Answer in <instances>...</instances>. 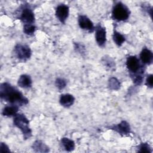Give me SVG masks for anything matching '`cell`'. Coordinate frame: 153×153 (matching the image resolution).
<instances>
[{"label": "cell", "instance_id": "obj_1", "mask_svg": "<svg viewBox=\"0 0 153 153\" xmlns=\"http://www.w3.org/2000/svg\"><path fill=\"white\" fill-rule=\"evenodd\" d=\"M1 99L12 105H25L29 102L28 99L16 88L8 82H4L0 86Z\"/></svg>", "mask_w": 153, "mask_h": 153}, {"label": "cell", "instance_id": "obj_2", "mask_svg": "<svg viewBox=\"0 0 153 153\" xmlns=\"http://www.w3.org/2000/svg\"><path fill=\"white\" fill-rule=\"evenodd\" d=\"M13 123L15 126L21 130L25 139H27L32 136V131L29 127V121L24 114H17L14 117Z\"/></svg>", "mask_w": 153, "mask_h": 153}, {"label": "cell", "instance_id": "obj_3", "mask_svg": "<svg viewBox=\"0 0 153 153\" xmlns=\"http://www.w3.org/2000/svg\"><path fill=\"white\" fill-rule=\"evenodd\" d=\"M128 8L121 2H118L114 6L112 11V18L117 21H125L130 16Z\"/></svg>", "mask_w": 153, "mask_h": 153}, {"label": "cell", "instance_id": "obj_4", "mask_svg": "<svg viewBox=\"0 0 153 153\" xmlns=\"http://www.w3.org/2000/svg\"><path fill=\"white\" fill-rule=\"evenodd\" d=\"M126 66L130 72V75L142 74L143 68L140 63L139 59L135 56H128L126 60Z\"/></svg>", "mask_w": 153, "mask_h": 153}, {"label": "cell", "instance_id": "obj_5", "mask_svg": "<svg viewBox=\"0 0 153 153\" xmlns=\"http://www.w3.org/2000/svg\"><path fill=\"white\" fill-rule=\"evenodd\" d=\"M14 53L19 59L26 61L30 57L32 51L29 46L18 44L14 47Z\"/></svg>", "mask_w": 153, "mask_h": 153}, {"label": "cell", "instance_id": "obj_6", "mask_svg": "<svg viewBox=\"0 0 153 153\" xmlns=\"http://www.w3.org/2000/svg\"><path fill=\"white\" fill-rule=\"evenodd\" d=\"M19 19L26 24H33L35 22V16L32 10L28 7H24L20 14Z\"/></svg>", "mask_w": 153, "mask_h": 153}, {"label": "cell", "instance_id": "obj_7", "mask_svg": "<svg viewBox=\"0 0 153 153\" xmlns=\"http://www.w3.org/2000/svg\"><path fill=\"white\" fill-rule=\"evenodd\" d=\"M95 38L97 44L100 47L105 45L106 42V32L105 27L102 26L100 25H97L95 28Z\"/></svg>", "mask_w": 153, "mask_h": 153}, {"label": "cell", "instance_id": "obj_8", "mask_svg": "<svg viewBox=\"0 0 153 153\" xmlns=\"http://www.w3.org/2000/svg\"><path fill=\"white\" fill-rule=\"evenodd\" d=\"M78 24L79 27L89 32H93L95 29L93 23L85 15H80L78 17Z\"/></svg>", "mask_w": 153, "mask_h": 153}, {"label": "cell", "instance_id": "obj_9", "mask_svg": "<svg viewBox=\"0 0 153 153\" xmlns=\"http://www.w3.org/2000/svg\"><path fill=\"white\" fill-rule=\"evenodd\" d=\"M69 13V7L65 4L58 5L56 10V16L58 20L62 23H65Z\"/></svg>", "mask_w": 153, "mask_h": 153}, {"label": "cell", "instance_id": "obj_10", "mask_svg": "<svg viewBox=\"0 0 153 153\" xmlns=\"http://www.w3.org/2000/svg\"><path fill=\"white\" fill-rule=\"evenodd\" d=\"M110 128L121 135H126L130 133L131 129L129 124L126 121H122L120 123L111 127Z\"/></svg>", "mask_w": 153, "mask_h": 153}, {"label": "cell", "instance_id": "obj_11", "mask_svg": "<svg viewBox=\"0 0 153 153\" xmlns=\"http://www.w3.org/2000/svg\"><path fill=\"white\" fill-rule=\"evenodd\" d=\"M140 59L143 64L151 65L153 61L152 52L147 48H143L140 54Z\"/></svg>", "mask_w": 153, "mask_h": 153}, {"label": "cell", "instance_id": "obj_12", "mask_svg": "<svg viewBox=\"0 0 153 153\" xmlns=\"http://www.w3.org/2000/svg\"><path fill=\"white\" fill-rule=\"evenodd\" d=\"M74 97L72 94L68 93L62 94L59 99L60 105L65 108H69L71 106L74 104Z\"/></svg>", "mask_w": 153, "mask_h": 153}, {"label": "cell", "instance_id": "obj_13", "mask_svg": "<svg viewBox=\"0 0 153 153\" xmlns=\"http://www.w3.org/2000/svg\"><path fill=\"white\" fill-rule=\"evenodd\" d=\"M18 85L23 88H28L31 87L32 81L30 76L28 75L23 74L20 75L17 82Z\"/></svg>", "mask_w": 153, "mask_h": 153}, {"label": "cell", "instance_id": "obj_14", "mask_svg": "<svg viewBox=\"0 0 153 153\" xmlns=\"http://www.w3.org/2000/svg\"><path fill=\"white\" fill-rule=\"evenodd\" d=\"M19 107L16 105H8L4 107L2 110V114L5 117H13L15 116L18 112Z\"/></svg>", "mask_w": 153, "mask_h": 153}, {"label": "cell", "instance_id": "obj_15", "mask_svg": "<svg viewBox=\"0 0 153 153\" xmlns=\"http://www.w3.org/2000/svg\"><path fill=\"white\" fill-rule=\"evenodd\" d=\"M32 148L35 152H47L49 151L48 147L42 141L36 140L32 145Z\"/></svg>", "mask_w": 153, "mask_h": 153}, {"label": "cell", "instance_id": "obj_16", "mask_svg": "<svg viewBox=\"0 0 153 153\" xmlns=\"http://www.w3.org/2000/svg\"><path fill=\"white\" fill-rule=\"evenodd\" d=\"M61 143L66 151L71 152L75 148V142L68 137L62 138Z\"/></svg>", "mask_w": 153, "mask_h": 153}, {"label": "cell", "instance_id": "obj_17", "mask_svg": "<svg viewBox=\"0 0 153 153\" xmlns=\"http://www.w3.org/2000/svg\"><path fill=\"white\" fill-rule=\"evenodd\" d=\"M112 38L114 42L119 47L121 46L126 40L125 37L122 34H121L120 32H117L115 30H114Z\"/></svg>", "mask_w": 153, "mask_h": 153}, {"label": "cell", "instance_id": "obj_18", "mask_svg": "<svg viewBox=\"0 0 153 153\" xmlns=\"http://www.w3.org/2000/svg\"><path fill=\"white\" fill-rule=\"evenodd\" d=\"M102 63L106 68L108 69H112L115 66V62L113 59L111 57L108 56L103 57V58L102 59Z\"/></svg>", "mask_w": 153, "mask_h": 153}, {"label": "cell", "instance_id": "obj_19", "mask_svg": "<svg viewBox=\"0 0 153 153\" xmlns=\"http://www.w3.org/2000/svg\"><path fill=\"white\" fill-rule=\"evenodd\" d=\"M108 86L111 90H118L120 88V82L116 78L112 77L109 80Z\"/></svg>", "mask_w": 153, "mask_h": 153}, {"label": "cell", "instance_id": "obj_20", "mask_svg": "<svg viewBox=\"0 0 153 153\" xmlns=\"http://www.w3.org/2000/svg\"><path fill=\"white\" fill-rule=\"evenodd\" d=\"M36 30V27L33 24H26L23 26V32L25 34L32 35L34 33Z\"/></svg>", "mask_w": 153, "mask_h": 153}, {"label": "cell", "instance_id": "obj_21", "mask_svg": "<svg viewBox=\"0 0 153 153\" xmlns=\"http://www.w3.org/2000/svg\"><path fill=\"white\" fill-rule=\"evenodd\" d=\"M138 152H151L152 149L148 143H142L138 147Z\"/></svg>", "mask_w": 153, "mask_h": 153}, {"label": "cell", "instance_id": "obj_22", "mask_svg": "<svg viewBox=\"0 0 153 153\" xmlns=\"http://www.w3.org/2000/svg\"><path fill=\"white\" fill-rule=\"evenodd\" d=\"M55 85H56V87L59 90H61L63 89L66 87V81L64 79L59 78L56 79V82H55Z\"/></svg>", "mask_w": 153, "mask_h": 153}, {"label": "cell", "instance_id": "obj_23", "mask_svg": "<svg viewBox=\"0 0 153 153\" xmlns=\"http://www.w3.org/2000/svg\"><path fill=\"white\" fill-rule=\"evenodd\" d=\"M131 76L134 84L137 85H139L143 82V77L142 75V74H136V75H131Z\"/></svg>", "mask_w": 153, "mask_h": 153}, {"label": "cell", "instance_id": "obj_24", "mask_svg": "<svg viewBox=\"0 0 153 153\" xmlns=\"http://www.w3.org/2000/svg\"><path fill=\"white\" fill-rule=\"evenodd\" d=\"M74 47L76 51H77L78 52H79L80 54H82L85 53V47L80 43L78 42H75L74 43Z\"/></svg>", "mask_w": 153, "mask_h": 153}, {"label": "cell", "instance_id": "obj_25", "mask_svg": "<svg viewBox=\"0 0 153 153\" xmlns=\"http://www.w3.org/2000/svg\"><path fill=\"white\" fill-rule=\"evenodd\" d=\"M145 84L151 88L152 87V74H149L147 76Z\"/></svg>", "mask_w": 153, "mask_h": 153}, {"label": "cell", "instance_id": "obj_26", "mask_svg": "<svg viewBox=\"0 0 153 153\" xmlns=\"http://www.w3.org/2000/svg\"><path fill=\"white\" fill-rule=\"evenodd\" d=\"M10 150L9 149L8 146L4 143H1L0 145V152H10Z\"/></svg>", "mask_w": 153, "mask_h": 153}, {"label": "cell", "instance_id": "obj_27", "mask_svg": "<svg viewBox=\"0 0 153 153\" xmlns=\"http://www.w3.org/2000/svg\"><path fill=\"white\" fill-rule=\"evenodd\" d=\"M143 10H145L152 17V8L150 6H144L143 7Z\"/></svg>", "mask_w": 153, "mask_h": 153}]
</instances>
